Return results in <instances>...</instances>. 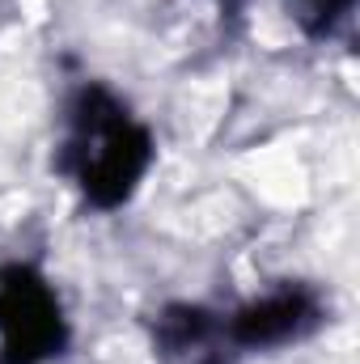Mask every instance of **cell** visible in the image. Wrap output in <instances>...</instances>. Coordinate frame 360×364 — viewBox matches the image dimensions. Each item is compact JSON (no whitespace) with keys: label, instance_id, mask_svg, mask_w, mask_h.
<instances>
[{"label":"cell","instance_id":"obj_3","mask_svg":"<svg viewBox=\"0 0 360 364\" xmlns=\"http://www.w3.org/2000/svg\"><path fill=\"white\" fill-rule=\"evenodd\" d=\"M309 322H314V301L305 292H275L246 305L233 318V335L242 343H284Z\"/></svg>","mask_w":360,"mask_h":364},{"label":"cell","instance_id":"obj_1","mask_svg":"<svg viewBox=\"0 0 360 364\" xmlns=\"http://www.w3.org/2000/svg\"><path fill=\"white\" fill-rule=\"evenodd\" d=\"M73 174L97 208L123 203L153 161L149 132L127 119V110L102 90H85L73 114V144H68Z\"/></svg>","mask_w":360,"mask_h":364},{"label":"cell","instance_id":"obj_2","mask_svg":"<svg viewBox=\"0 0 360 364\" xmlns=\"http://www.w3.org/2000/svg\"><path fill=\"white\" fill-rule=\"evenodd\" d=\"M64 348L55 292L26 267L0 272V364H43Z\"/></svg>","mask_w":360,"mask_h":364}]
</instances>
